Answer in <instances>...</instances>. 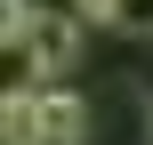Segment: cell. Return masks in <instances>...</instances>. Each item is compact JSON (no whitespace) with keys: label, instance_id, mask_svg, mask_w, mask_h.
Listing matches in <instances>:
<instances>
[{"label":"cell","instance_id":"3957f363","mask_svg":"<svg viewBox=\"0 0 153 145\" xmlns=\"http://www.w3.org/2000/svg\"><path fill=\"white\" fill-rule=\"evenodd\" d=\"M0 137L8 145H40V81H16L0 97Z\"/></svg>","mask_w":153,"mask_h":145},{"label":"cell","instance_id":"6da1fadb","mask_svg":"<svg viewBox=\"0 0 153 145\" xmlns=\"http://www.w3.org/2000/svg\"><path fill=\"white\" fill-rule=\"evenodd\" d=\"M8 57H16V81L56 89V81L73 73V57H81V8H40V16H32V32H24Z\"/></svg>","mask_w":153,"mask_h":145},{"label":"cell","instance_id":"5b68a950","mask_svg":"<svg viewBox=\"0 0 153 145\" xmlns=\"http://www.w3.org/2000/svg\"><path fill=\"white\" fill-rule=\"evenodd\" d=\"M73 8H81L89 24H113V8H121V0H73Z\"/></svg>","mask_w":153,"mask_h":145},{"label":"cell","instance_id":"7a4b0ae2","mask_svg":"<svg viewBox=\"0 0 153 145\" xmlns=\"http://www.w3.org/2000/svg\"><path fill=\"white\" fill-rule=\"evenodd\" d=\"M40 145H89V105L56 81V89H40Z\"/></svg>","mask_w":153,"mask_h":145},{"label":"cell","instance_id":"277c9868","mask_svg":"<svg viewBox=\"0 0 153 145\" xmlns=\"http://www.w3.org/2000/svg\"><path fill=\"white\" fill-rule=\"evenodd\" d=\"M113 32H137V40H153V0H121V8H113Z\"/></svg>","mask_w":153,"mask_h":145}]
</instances>
